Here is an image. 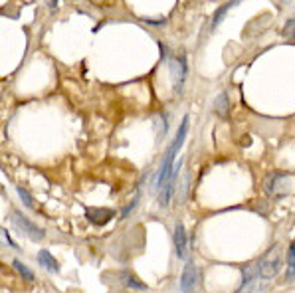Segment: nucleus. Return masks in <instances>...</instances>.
I'll list each match as a JSON object with an SVG mask.
<instances>
[{
	"mask_svg": "<svg viewBox=\"0 0 295 293\" xmlns=\"http://www.w3.org/2000/svg\"><path fill=\"white\" fill-rule=\"evenodd\" d=\"M168 68H171V75H173V86L177 93H182V86H184V79H186V73H188V66H186V60L184 56H175L171 58L168 62Z\"/></svg>",
	"mask_w": 295,
	"mask_h": 293,
	"instance_id": "1",
	"label": "nucleus"
},
{
	"mask_svg": "<svg viewBox=\"0 0 295 293\" xmlns=\"http://www.w3.org/2000/svg\"><path fill=\"white\" fill-rule=\"evenodd\" d=\"M12 220L16 222V226L20 228V232H24L28 238H32V240H44V230L42 228H38V226L34 224V222H30L26 216H24L22 212H12Z\"/></svg>",
	"mask_w": 295,
	"mask_h": 293,
	"instance_id": "3",
	"label": "nucleus"
},
{
	"mask_svg": "<svg viewBox=\"0 0 295 293\" xmlns=\"http://www.w3.org/2000/svg\"><path fill=\"white\" fill-rule=\"evenodd\" d=\"M283 36L285 38H295V18L283 26Z\"/></svg>",
	"mask_w": 295,
	"mask_h": 293,
	"instance_id": "16",
	"label": "nucleus"
},
{
	"mask_svg": "<svg viewBox=\"0 0 295 293\" xmlns=\"http://www.w3.org/2000/svg\"><path fill=\"white\" fill-rule=\"evenodd\" d=\"M214 111L218 113L220 117H228L230 113V101H228V93H220L214 101Z\"/></svg>",
	"mask_w": 295,
	"mask_h": 293,
	"instance_id": "9",
	"label": "nucleus"
},
{
	"mask_svg": "<svg viewBox=\"0 0 295 293\" xmlns=\"http://www.w3.org/2000/svg\"><path fill=\"white\" fill-rule=\"evenodd\" d=\"M287 281H295V240L287 249Z\"/></svg>",
	"mask_w": 295,
	"mask_h": 293,
	"instance_id": "12",
	"label": "nucleus"
},
{
	"mask_svg": "<svg viewBox=\"0 0 295 293\" xmlns=\"http://www.w3.org/2000/svg\"><path fill=\"white\" fill-rule=\"evenodd\" d=\"M238 2H240V0H230V2H226V4H224V6H220V8L214 12V16H212V28H216L218 24L222 22V20H224V16H226L228 12H230V8H232L234 4H238Z\"/></svg>",
	"mask_w": 295,
	"mask_h": 293,
	"instance_id": "10",
	"label": "nucleus"
},
{
	"mask_svg": "<svg viewBox=\"0 0 295 293\" xmlns=\"http://www.w3.org/2000/svg\"><path fill=\"white\" fill-rule=\"evenodd\" d=\"M196 283H198V268H196L194 262H186L181 277V289L182 291H190V289L196 287Z\"/></svg>",
	"mask_w": 295,
	"mask_h": 293,
	"instance_id": "5",
	"label": "nucleus"
},
{
	"mask_svg": "<svg viewBox=\"0 0 295 293\" xmlns=\"http://www.w3.org/2000/svg\"><path fill=\"white\" fill-rule=\"evenodd\" d=\"M86 218L93 226H105L113 218V212L107 208H86Z\"/></svg>",
	"mask_w": 295,
	"mask_h": 293,
	"instance_id": "7",
	"label": "nucleus"
},
{
	"mask_svg": "<svg viewBox=\"0 0 295 293\" xmlns=\"http://www.w3.org/2000/svg\"><path fill=\"white\" fill-rule=\"evenodd\" d=\"M121 279H123V285H125V287L139 289V291H143V289H145V283H141L139 279H135V277H133V275H129V273H125Z\"/></svg>",
	"mask_w": 295,
	"mask_h": 293,
	"instance_id": "14",
	"label": "nucleus"
},
{
	"mask_svg": "<svg viewBox=\"0 0 295 293\" xmlns=\"http://www.w3.org/2000/svg\"><path fill=\"white\" fill-rule=\"evenodd\" d=\"M175 249H177V258L179 260L188 258V238H186L184 226L181 222L175 226Z\"/></svg>",
	"mask_w": 295,
	"mask_h": 293,
	"instance_id": "6",
	"label": "nucleus"
},
{
	"mask_svg": "<svg viewBox=\"0 0 295 293\" xmlns=\"http://www.w3.org/2000/svg\"><path fill=\"white\" fill-rule=\"evenodd\" d=\"M260 275V264H251L248 268H244V281H242V287H248L251 281H256Z\"/></svg>",
	"mask_w": 295,
	"mask_h": 293,
	"instance_id": "11",
	"label": "nucleus"
},
{
	"mask_svg": "<svg viewBox=\"0 0 295 293\" xmlns=\"http://www.w3.org/2000/svg\"><path fill=\"white\" fill-rule=\"evenodd\" d=\"M177 149L171 145L168 147V151L164 153V158H162V162H160V169L159 173H157V188H162L168 179H171V173H173V166H175V157H177Z\"/></svg>",
	"mask_w": 295,
	"mask_h": 293,
	"instance_id": "2",
	"label": "nucleus"
},
{
	"mask_svg": "<svg viewBox=\"0 0 295 293\" xmlns=\"http://www.w3.org/2000/svg\"><path fill=\"white\" fill-rule=\"evenodd\" d=\"M38 264H40L46 271H52V273H58V271H60V266H58L56 258H54L48 249H40V252H38Z\"/></svg>",
	"mask_w": 295,
	"mask_h": 293,
	"instance_id": "8",
	"label": "nucleus"
},
{
	"mask_svg": "<svg viewBox=\"0 0 295 293\" xmlns=\"http://www.w3.org/2000/svg\"><path fill=\"white\" fill-rule=\"evenodd\" d=\"M273 258L272 256H268L262 264H260V275L264 277V279H273L275 275H277V271H279V266H281V258H279V252L277 248H273Z\"/></svg>",
	"mask_w": 295,
	"mask_h": 293,
	"instance_id": "4",
	"label": "nucleus"
},
{
	"mask_svg": "<svg viewBox=\"0 0 295 293\" xmlns=\"http://www.w3.org/2000/svg\"><path fill=\"white\" fill-rule=\"evenodd\" d=\"M12 266H14V270L18 271V273L22 275L26 281H34V277H36V275H34V271L30 270L28 266H24L20 260H14V262H12Z\"/></svg>",
	"mask_w": 295,
	"mask_h": 293,
	"instance_id": "13",
	"label": "nucleus"
},
{
	"mask_svg": "<svg viewBox=\"0 0 295 293\" xmlns=\"http://www.w3.org/2000/svg\"><path fill=\"white\" fill-rule=\"evenodd\" d=\"M16 190H18V194H20V198H22L24 206H28V208H32V206H34V202H32V196H30V192H28L26 188H22V186H18Z\"/></svg>",
	"mask_w": 295,
	"mask_h": 293,
	"instance_id": "15",
	"label": "nucleus"
},
{
	"mask_svg": "<svg viewBox=\"0 0 295 293\" xmlns=\"http://www.w3.org/2000/svg\"><path fill=\"white\" fill-rule=\"evenodd\" d=\"M137 202H139V196H135V198H133V202L129 204V206H125V208H123L121 216H123V218H125V216H129V214H131V210H133V208L137 206Z\"/></svg>",
	"mask_w": 295,
	"mask_h": 293,
	"instance_id": "17",
	"label": "nucleus"
}]
</instances>
